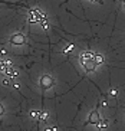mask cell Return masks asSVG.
<instances>
[{
  "label": "cell",
  "mask_w": 125,
  "mask_h": 131,
  "mask_svg": "<svg viewBox=\"0 0 125 131\" xmlns=\"http://www.w3.org/2000/svg\"><path fill=\"white\" fill-rule=\"evenodd\" d=\"M95 56H96V53H94V52H83L81 55V63L83 65L86 72H92L98 66V63L95 61Z\"/></svg>",
  "instance_id": "6da1fadb"
},
{
  "label": "cell",
  "mask_w": 125,
  "mask_h": 131,
  "mask_svg": "<svg viewBox=\"0 0 125 131\" xmlns=\"http://www.w3.org/2000/svg\"><path fill=\"white\" fill-rule=\"evenodd\" d=\"M40 85H42V88H43V89L50 88V86L53 85L52 77H50V75H43V77L40 78Z\"/></svg>",
  "instance_id": "7a4b0ae2"
},
{
  "label": "cell",
  "mask_w": 125,
  "mask_h": 131,
  "mask_svg": "<svg viewBox=\"0 0 125 131\" xmlns=\"http://www.w3.org/2000/svg\"><path fill=\"white\" fill-rule=\"evenodd\" d=\"M42 17H43V15L39 12L38 9L30 10V13H29V19H30V22H35V23H39V22L42 20Z\"/></svg>",
  "instance_id": "3957f363"
},
{
  "label": "cell",
  "mask_w": 125,
  "mask_h": 131,
  "mask_svg": "<svg viewBox=\"0 0 125 131\" xmlns=\"http://www.w3.org/2000/svg\"><path fill=\"white\" fill-rule=\"evenodd\" d=\"M23 42H25V36L22 33H16L10 38V43L13 45H23Z\"/></svg>",
  "instance_id": "277c9868"
},
{
  "label": "cell",
  "mask_w": 125,
  "mask_h": 131,
  "mask_svg": "<svg viewBox=\"0 0 125 131\" xmlns=\"http://www.w3.org/2000/svg\"><path fill=\"white\" fill-rule=\"evenodd\" d=\"M99 121H101V118H99V112L98 111H92L91 114H89V119H88V123L96 125Z\"/></svg>",
  "instance_id": "5b68a950"
},
{
  "label": "cell",
  "mask_w": 125,
  "mask_h": 131,
  "mask_svg": "<svg viewBox=\"0 0 125 131\" xmlns=\"http://www.w3.org/2000/svg\"><path fill=\"white\" fill-rule=\"evenodd\" d=\"M96 125H98L99 130L102 131L104 128H106V125H108V121H106V119H101V121H99V123L96 124Z\"/></svg>",
  "instance_id": "8992f818"
},
{
  "label": "cell",
  "mask_w": 125,
  "mask_h": 131,
  "mask_svg": "<svg viewBox=\"0 0 125 131\" xmlns=\"http://www.w3.org/2000/svg\"><path fill=\"white\" fill-rule=\"evenodd\" d=\"M40 114H42V112H39V111H32V112H30L32 118H36V119L40 118Z\"/></svg>",
  "instance_id": "52a82bcc"
},
{
  "label": "cell",
  "mask_w": 125,
  "mask_h": 131,
  "mask_svg": "<svg viewBox=\"0 0 125 131\" xmlns=\"http://www.w3.org/2000/svg\"><path fill=\"white\" fill-rule=\"evenodd\" d=\"M95 61H96V63L99 65V63H102V62H104V58L101 56V55H98V53H96V56H95Z\"/></svg>",
  "instance_id": "ba28073f"
},
{
  "label": "cell",
  "mask_w": 125,
  "mask_h": 131,
  "mask_svg": "<svg viewBox=\"0 0 125 131\" xmlns=\"http://www.w3.org/2000/svg\"><path fill=\"white\" fill-rule=\"evenodd\" d=\"M73 49V45H69V46L65 48V53H68V52H71V50Z\"/></svg>",
  "instance_id": "9c48e42d"
},
{
  "label": "cell",
  "mask_w": 125,
  "mask_h": 131,
  "mask_svg": "<svg viewBox=\"0 0 125 131\" xmlns=\"http://www.w3.org/2000/svg\"><path fill=\"white\" fill-rule=\"evenodd\" d=\"M40 118H42V119H46V118H48V114H46V112H42V114H40Z\"/></svg>",
  "instance_id": "30bf717a"
}]
</instances>
